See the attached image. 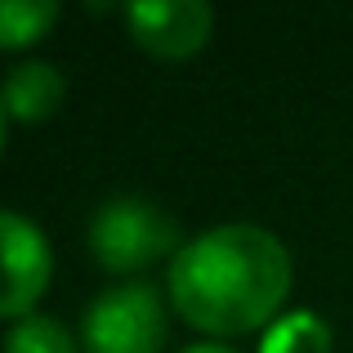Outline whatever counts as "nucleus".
<instances>
[{"label":"nucleus","instance_id":"nucleus-6","mask_svg":"<svg viewBox=\"0 0 353 353\" xmlns=\"http://www.w3.org/2000/svg\"><path fill=\"white\" fill-rule=\"evenodd\" d=\"M63 99H68V77L45 59L18 63L0 81V108H5L9 121H23V125L50 121L63 108Z\"/></svg>","mask_w":353,"mask_h":353},{"label":"nucleus","instance_id":"nucleus-4","mask_svg":"<svg viewBox=\"0 0 353 353\" xmlns=\"http://www.w3.org/2000/svg\"><path fill=\"white\" fill-rule=\"evenodd\" d=\"M54 277V250L41 224L23 210H0V322H23L36 313Z\"/></svg>","mask_w":353,"mask_h":353},{"label":"nucleus","instance_id":"nucleus-9","mask_svg":"<svg viewBox=\"0 0 353 353\" xmlns=\"http://www.w3.org/2000/svg\"><path fill=\"white\" fill-rule=\"evenodd\" d=\"M0 353H77V336L50 313H32L5 331Z\"/></svg>","mask_w":353,"mask_h":353},{"label":"nucleus","instance_id":"nucleus-5","mask_svg":"<svg viewBox=\"0 0 353 353\" xmlns=\"http://www.w3.org/2000/svg\"><path fill=\"white\" fill-rule=\"evenodd\" d=\"M125 27L143 54L161 63L192 59L215 32V9L206 0H143L125 9Z\"/></svg>","mask_w":353,"mask_h":353},{"label":"nucleus","instance_id":"nucleus-8","mask_svg":"<svg viewBox=\"0 0 353 353\" xmlns=\"http://www.w3.org/2000/svg\"><path fill=\"white\" fill-rule=\"evenodd\" d=\"M259 353H331V327L309 309L286 313L264 331Z\"/></svg>","mask_w":353,"mask_h":353},{"label":"nucleus","instance_id":"nucleus-2","mask_svg":"<svg viewBox=\"0 0 353 353\" xmlns=\"http://www.w3.org/2000/svg\"><path fill=\"white\" fill-rule=\"evenodd\" d=\"M179 228L157 201L143 197H112L90 219V250L108 273H139L157 259L179 255Z\"/></svg>","mask_w":353,"mask_h":353},{"label":"nucleus","instance_id":"nucleus-3","mask_svg":"<svg viewBox=\"0 0 353 353\" xmlns=\"http://www.w3.org/2000/svg\"><path fill=\"white\" fill-rule=\"evenodd\" d=\"M165 345V304L157 286L125 282L108 286L81 322L85 353H161Z\"/></svg>","mask_w":353,"mask_h":353},{"label":"nucleus","instance_id":"nucleus-1","mask_svg":"<svg viewBox=\"0 0 353 353\" xmlns=\"http://www.w3.org/2000/svg\"><path fill=\"white\" fill-rule=\"evenodd\" d=\"M291 250L259 224H219L183 241L165 291L192 331L233 340L268 331L291 295Z\"/></svg>","mask_w":353,"mask_h":353},{"label":"nucleus","instance_id":"nucleus-11","mask_svg":"<svg viewBox=\"0 0 353 353\" xmlns=\"http://www.w3.org/2000/svg\"><path fill=\"white\" fill-rule=\"evenodd\" d=\"M5 121L9 117H5V108H0V152H5Z\"/></svg>","mask_w":353,"mask_h":353},{"label":"nucleus","instance_id":"nucleus-7","mask_svg":"<svg viewBox=\"0 0 353 353\" xmlns=\"http://www.w3.org/2000/svg\"><path fill=\"white\" fill-rule=\"evenodd\" d=\"M63 9L54 0H0V54L32 50L54 32Z\"/></svg>","mask_w":353,"mask_h":353},{"label":"nucleus","instance_id":"nucleus-10","mask_svg":"<svg viewBox=\"0 0 353 353\" xmlns=\"http://www.w3.org/2000/svg\"><path fill=\"white\" fill-rule=\"evenodd\" d=\"M179 353H237V349L224 345V340H201V345H188V349H179Z\"/></svg>","mask_w":353,"mask_h":353}]
</instances>
